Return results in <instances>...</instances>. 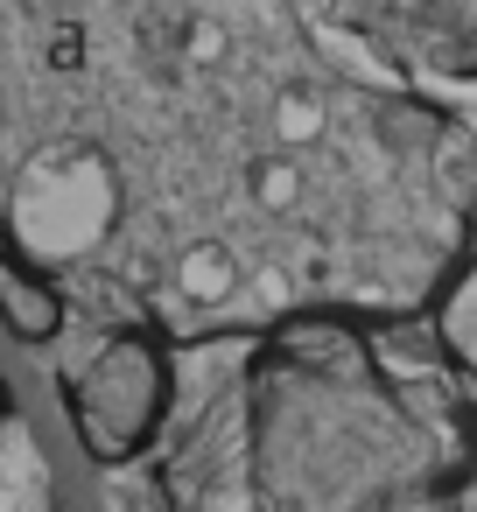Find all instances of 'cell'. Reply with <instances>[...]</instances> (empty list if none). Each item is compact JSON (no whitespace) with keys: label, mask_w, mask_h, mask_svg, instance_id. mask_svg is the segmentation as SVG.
Returning <instances> with one entry per match:
<instances>
[{"label":"cell","mask_w":477,"mask_h":512,"mask_svg":"<svg viewBox=\"0 0 477 512\" xmlns=\"http://www.w3.org/2000/svg\"><path fill=\"white\" fill-rule=\"evenodd\" d=\"M169 400H176V365H169V344L141 323L113 330L92 344V358L64 379V414H71V435L92 463H134L148 456V442L162 435L169 421Z\"/></svg>","instance_id":"cell-1"},{"label":"cell","mask_w":477,"mask_h":512,"mask_svg":"<svg viewBox=\"0 0 477 512\" xmlns=\"http://www.w3.org/2000/svg\"><path fill=\"white\" fill-rule=\"evenodd\" d=\"M64 288L0 232V330L15 344H57L64 337Z\"/></svg>","instance_id":"cell-2"},{"label":"cell","mask_w":477,"mask_h":512,"mask_svg":"<svg viewBox=\"0 0 477 512\" xmlns=\"http://www.w3.org/2000/svg\"><path fill=\"white\" fill-rule=\"evenodd\" d=\"M8 407H15V400H8V379H0V414H8Z\"/></svg>","instance_id":"cell-4"},{"label":"cell","mask_w":477,"mask_h":512,"mask_svg":"<svg viewBox=\"0 0 477 512\" xmlns=\"http://www.w3.org/2000/svg\"><path fill=\"white\" fill-rule=\"evenodd\" d=\"M428 344L456 379H477V253H463L442 274V288L428 302Z\"/></svg>","instance_id":"cell-3"}]
</instances>
